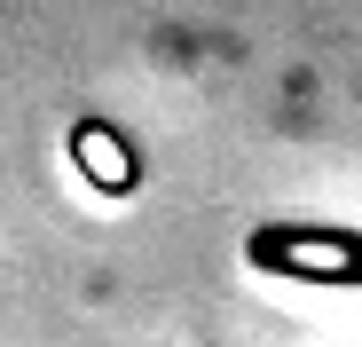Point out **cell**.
I'll list each match as a JSON object with an SVG mask.
<instances>
[{
  "instance_id": "6da1fadb",
  "label": "cell",
  "mask_w": 362,
  "mask_h": 347,
  "mask_svg": "<svg viewBox=\"0 0 362 347\" xmlns=\"http://www.w3.org/2000/svg\"><path fill=\"white\" fill-rule=\"evenodd\" d=\"M245 261L260 276L323 284V292H362V229H339V221H260L245 237Z\"/></svg>"
}]
</instances>
